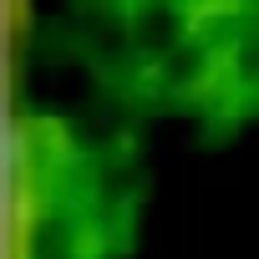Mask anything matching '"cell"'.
<instances>
[{"mask_svg":"<svg viewBox=\"0 0 259 259\" xmlns=\"http://www.w3.org/2000/svg\"><path fill=\"white\" fill-rule=\"evenodd\" d=\"M234 76H239V51L229 46V41H219V46H208V56H203V71L193 76V97L198 102H229L234 97Z\"/></svg>","mask_w":259,"mask_h":259,"instance_id":"obj_3","label":"cell"},{"mask_svg":"<svg viewBox=\"0 0 259 259\" xmlns=\"http://www.w3.org/2000/svg\"><path fill=\"white\" fill-rule=\"evenodd\" d=\"M21 138H26V163H41V168H51V173H61V168L71 163V153H76L71 127H66L61 117H51V112L21 117Z\"/></svg>","mask_w":259,"mask_h":259,"instance_id":"obj_1","label":"cell"},{"mask_svg":"<svg viewBox=\"0 0 259 259\" xmlns=\"http://www.w3.org/2000/svg\"><path fill=\"white\" fill-rule=\"evenodd\" d=\"M249 0H178V41H203L213 26H229L234 16H244Z\"/></svg>","mask_w":259,"mask_h":259,"instance_id":"obj_2","label":"cell"},{"mask_svg":"<svg viewBox=\"0 0 259 259\" xmlns=\"http://www.w3.org/2000/svg\"><path fill=\"white\" fill-rule=\"evenodd\" d=\"M6 31H11V46L31 36V0H6Z\"/></svg>","mask_w":259,"mask_h":259,"instance_id":"obj_4","label":"cell"}]
</instances>
